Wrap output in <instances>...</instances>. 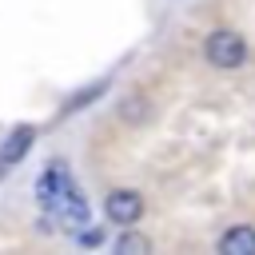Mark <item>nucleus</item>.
Returning a JSON list of instances; mask_svg holds the SVG:
<instances>
[{
    "label": "nucleus",
    "mask_w": 255,
    "mask_h": 255,
    "mask_svg": "<svg viewBox=\"0 0 255 255\" xmlns=\"http://www.w3.org/2000/svg\"><path fill=\"white\" fill-rule=\"evenodd\" d=\"M28 143H32V128H16L4 143H0V167H8V163H16L24 151H28Z\"/></svg>",
    "instance_id": "nucleus-5"
},
{
    "label": "nucleus",
    "mask_w": 255,
    "mask_h": 255,
    "mask_svg": "<svg viewBox=\"0 0 255 255\" xmlns=\"http://www.w3.org/2000/svg\"><path fill=\"white\" fill-rule=\"evenodd\" d=\"M219 255H255V227H231L219 235Z\"/></svg>",
    "instance_id": "nucleus-4"
},
{
    "label": "nucleus",
    "mask_w": 255,
    "mask_h": 255,
    "mask_svg": "<svg viewBox=\"0 0 255 255\" xmlns=\"http://www.w3.org/2000/svg\"><path fill=\"white\" fill-rule=\"evenodd\" d=\"M104 211H108V219H112V223L131 227V223L143 215V195H139V191H131V187H120V191H112V195L104 199Z\"/></svg>",
    "instance_id": "nucleus-3"
},
{
    "label": "nucleus",
    "mask_w": 255,
    "mask_h": 255,
    "mask_svg": "<svg viewBox=\"0 0 255 255\" xmlns=\"http://www.w3.org/2000/svg\"><path fill=\"white\" fill-rule=\"evenodd\" d=\"M116 251H120V255H128V251H147V239H139V235H124V239H116Z\"/></svg>",
    "instance_id": "nucleus-6"
},
{
    "label": "nucleus",
    "mask_w": 255,
    "mask_h": 255,
    "mask_svg": "<svg viewBox=\"0 0 255 255\" xmlns=\"http://www.w3.org/2000/svg\"><path fill=\"white\" fill-rule=\"evenodd\" d=\"M207 60H211L215 68H239V64L247 60V44H243V36L231 32V28L211 32V36H207Z\"/></svg>",
    "instance_id": "nucleus-2"
},
{
    "label": "nucleus",
    "mask_w": 255,
    "mask_h": 255,
    "mask_svg": "<svg viewBox=\"0 0 255 255\" xmlns=\"http://www.w3.org/2000/svg\"><path fill=\"white\" fill-rule=\"evenodd\" d=\"M36 195H40V203L48 207V211H64L72 223H88V203H84V195H80V187L72 183V175H68V167L64 163H52L44 175H40V183H36Z\"/></svg>",
    "instance_id": "nucleus-1"
}]
</instances>
